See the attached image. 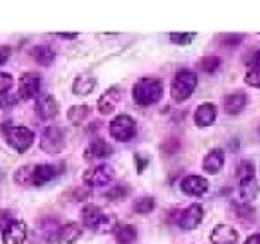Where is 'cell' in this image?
I'll return each mask as SVG.
<instances>
[{
  "instance_id": "6da1fadb",
  "label": "cell",
  "mask_w": 260,
  "mask_h": 244,
  "mask_svg": "<svg viewBox=\"0 0 260 244\" xmlns=\"http://www.w3.org/2000/svg\"><path fill=\"white\" fill-rule=\"evenodd\" d=\"M61 170H58L56 165H37V167H20L15 174V181L18 185H35L40 187L49 181L58 177Z\"/></svg>"
},
{
  "instance_id": "7a4b0ae2",
  "label": "cell",
  "mask_w": 260,
  "mask_h": 244,
  "mask_svg": "<svg viewBox=\"0 0 260 244\" xmlns=\"http://www.w3.org/2000/svg\"><path fill=\"white\" fill-rule=\"evenodd\" d=\"M132 98L138 105H154L162 98V81L157 78H141L132 89Z\"/></svg>"
},
{
  "instance_id": "3957f363",
  "label": "cell",
  "mask_w": 260,
  "mask_h": 244,
  "mask_svg": "<svg viewBox=\"0 0 260 244\" xmlns=\"http://www.w3.org/2000/svg\"><path fill=\"white\" fill-rule=\"evenodd\" d=\"M197 87V74L193 71H179L172 80V100L175 103L186 102Z\"/></svg>"
},
{
  "instance_id": "277c9868",
  "label": "cell",
  "mask_w": 260,
  "mask_h": 244,
  "mask_svg": "<svg viewBox=\"0 0 260 244\" xmlns=\"http://www.w3.org/2000/svg\"><path fill=\"white\" fill-rule=\"evenodd\" d=\"M109 132L112 136V139H116V141H130L136 136V132H138V123H136L134 118H130L126 114H119V116H116L110 121Z\"/></svg>"
},
{
  "instance_id": "5b68a950",
  "label": "cell",
  "mask_w": 260,
  "mask_h": 244,
  "mask_svg": "<svg viewBox=\"0 0 260 244\" xmlns=\"http://www.w3.org/2000/svg\"><path fill=\"white\" fill-rule=\"evenodd\" d=\"M42 150L47 152V154H58V152L63 150L65 146V132L61 127L51 125L44 130L42 134Z\"/></svg>"
},
{
  "instance_id": "8992f818",
  "label": "cell",
  "mask_w": 260,
  "mask_h": 244,
  "mask_svg": "<svg viewBox=\"0 0 260 244\" xmlns=\"http://www.w3.org/2000/svg\"><path fill=\"white\" fill-rule=\"evenodd\" d=\"M6 138L8 143L18 152H25L29 146L35 141V132L29 130L27 127H11L9 130H6Z\"/></svg>"
},
{
  "instance_id": "52a82bcc",
  "label": "cell",
  "mask_w": 260,
  "mask_h": 244,
  "mask_svg": "<svg viewBox=\"0 0 260 244\" xmlns=\"http://www.w3.org/2000/svg\"><path fill=\"white\" fill-rule=\"evenodd\" d=\"M114 179V168L110 165H96L83 174V183L89 187H105Z\"/></svg>"
},
{
  "instance_id": "ba28073f",
  "label": "cell",
  "mask_w": 260,
  "mask_h": 244,
  "mask_svg": "<svg viewBox=\"0 0 260 244\" xmlns=\"http://www.w3.org/2000/svg\"><path fill=\"white\" fill-rule=\"evenodd\" d=\"M203 219H204V208L199 203H193L179 216L177 224L183 230H193V228H197L203 223Z\"/></svg>"
},
{
  "instance_id": "9c48e42d",
  "label": "cell",
  "mask_w": 260,
  "mask_h": 244,
  "mask_svg": "<svg viewBox=\"0 0 260 244\" xmlns=\"http://www.w3.org/2000/svg\"><path fill=\"white\" fill-rule=\"evenodd\" d=\"M81 237V228L76 223L63 224L49 237V242L53 244H74Z\"/></svg>"
},
{
  "instance_id": "30bf717a",
  "label": "cell",
  "mask_w": 260,
  "mask_h": 244,
  "mask_svg": "<svg viewBox=\"0 0 260 244\" xmlns=\"http://www.w3.org/2000/svg\"><path fill=\"white\" fill-rule=\"evenodd\" d=\"M210 188L208 179H204L203 175H186L181 179V190L184 195H191V197H201L204 195Z\"/></svg>"
},
{
  "instance_id": "8fae6325",
  "label": "cell",
  "mask_w": 260,
  "mask_h": 244,
  "mask_svg": "<svg viewBox=\"0 0 260 244\" xmlns=\"http://www.w3.org/2000/svg\"><path fill=\"white\" fill-rule=\"evenodd\" d=\"M42 78L37 73H25L22 74L20 83H18V96L29 100V98H37L40 94Z\"/></svg>"
},
{
  "instance_id": "7c38bea8",
  "label": "cell",
  "mask_w": 260,
  "mask_h": 244,
  "mask_svg": "<svg viewBox=\"0 0 260 244\" xmlns=\"http://www.w3.org/2000/svg\"><path fill=\"white\" fill-rule=\"evenodd\" d=\"M38 118L40 119H53L58 116V102L53 94H42L37 100V105H35Z\"/></svg>"
},
{
  "instance_id": "4fadbf2b",
  "label": "cell",
  "mask_w": 260,
  "mask_h": 244,
  "mask_svg": "<svg viewBox=\"0 0 260 244\" xmlns=\"http://www.w3.org/2000/svg\"><path fill=\"white\" fill-rule=\"evenodd\" d=\"M239 240V232L230 224H217L210 233L211 244H237Z\"/></svg>"
},
{
  "instance_id": "5bb4252c",
  "label": "cell",
  "mask_w": 260,
  "mask_h": 244,
  "mask_svg": "<svg viewBox=\"0 0 260 244\" xmlns=\"http://www.w3.org/2000/svg\"><path fill=\"white\" fill-rule=\"evenodd\" d=\"M112 152H114V148L109 141H105V139H94L85 148L83 158L89 159V161H96V159L109 158V156H112Z\"/></svg>"
},
{
  "instance_id": "9a60e30c",
  "label": "cell",
  "mask_w": 260,
  "mask_h": 244,
  "mask_svg": "<svg viewBox=\"0 0 260 244\" xmlns=\"http://www.w3.org/2000/svg\"><path fill=\"white\" fill-rule=\"evenodd\" d=\"M249 105V96L244 93H233L224 98V110L228 116H239Z\"/></svg>"
},
{
  "instance_id": "2e32d148",
  "label": "cell",
  "mask_w": 260,
  "mask_h": 244,
  "mask_svg": "<svg viewBox=\"0 0 260 244\" xmlns=\"http://www.w3.org/2000/svg\"><path fill=\"white\" fill-rule=\"evenodd\" d=\"M27 237V226L22 221H15L2 232L4 244H22Z\"/></svg>"
},
{
  "instance_id": "e0dca14e",
  "label": "cell",
  "mask_w": 260,
  "mask_h": 244,
  "mask_svg": "<svg viewBox=\"0 0 260 244\" xmlns=\"http://www.w3.org/2000/svg\"><path fill=\"white\" fill-rule=\"evenodd\" d=\"M103 219H105V214H103V210L98 206V204L89 203L81 208V221H83V224H85L87 228L98 230L100 224L103 223Z\"/></svg>"
},
{
  "instance_id": "ac0fdd59",
  "label": "cell",
  "mask_w": 260,
  "mask_h": 244,
  "mask_svg": "<svg viewBox=\"0 0 260 244\" xmlns=\"http://www.w3.org/2000/svg\"><path fill=\"white\" fill-rule=\"evenodd\" d=\"M217 119V107L213 103H203L195 109L193 112V121L197 127H210Z\"/></svg>"
},
{
  "instance_id": "d6986e66",
  "label": "cell",
  "mask_w": 260,
  "mask_h": 244,
  "mask_svg": "<svg viewBox=\"0 0 260 244\" xmlns=\"http://www.w3.org/2000/svg\"><path fill=\"white\" fill-rule=\"evenodd\" d=\"M239 194H240V199H242V203H251V201H255L256 197H258L260 181L256 179V175H253V177L240 179Z\"/></svg>"
},
{
  "instance_id": "ffe728a7",
  "label": "cell",
  "mask_w": 260,
  "mask_h": 244,
  "mask_svg": "<svg viewBox=\"0 0 260 244\" xmlns=\"http://www.w3.org/2000/svg\"><path fill=\"white\" fill-rule=\"evenodd\" d=\"M119 100H121V89H119V87H110V89H107L105 93H103V96L98 100V110L102 114H110L116 109Z\"/></svg>"
},
{
  "instance_id": "44dd1931",
  "label": "cell",
  "mask_w": 260,
  "mask_h": 244,
  "mask_svg": "<svg viewBox=\"0 0 260 244\" xmlns=\"http://www.w3.org/2000/svg\"><path fill=\"white\" fill-rule=\"evenodd\" d=\"M224 167V150L222 148H211L203 159V168L210 175H215Z\"/></svg>"
},
{
  "instance_id": "7402d4cb",
  "label": "cell",
  "mask_w": 260,
  "mask_h": 244,
  "mask_svg": "<svg viewBox=\"0 0 260 244\" xmlns=\"http://www.w3.org/2000/svg\"><path fill=\"white\" fill-rule=\"evenodd\" d=\"M96 87V78L90 74H80L73 83V93L78 96H87L90 94Z\"/></svg>"
},
{
  "instance_id": "603a6c76",
  "label": "cell",
  "mask_w": 260,
  "mask_h": 244,
  "mask_svg": "<svg viewBox=\"0 0 260 244\" xmlns=\"http://www.w3.org/2000/svg\"><path fill=\"white\" fill-rule=\"evenodd\" d=\"M114 237H116V244H132L138 239V230L134 224H121L114 230Z\"/></svg>"
},
{
  "instance_id": "cb8c5ba5",
  "label": "cell",
  "mask_w": 260,
  "mask_h": 244,
  "mask_svg": "<svg viewBox=\"0 0 260 244\" xmlns=\"http://www.w3.org/2000/svg\"><path fill=\"white\" fill-rule=\"evenodd\" d=\"M32 58H35V62H37L38 65L47 67V65H51L54 62L56 53H54L49 45H38V47L32 49Z\"/></svg>"
},
{
  "instance_id": "d4e9b609",
  "label": "cell",
  "mask_w": 260,
  "mask_h": 244,
  "mask_svg": "<svg viewBox=\"0 0 260 244\" xmlns=\"http://www.w3.org/2000/svg\"><path fill=\"white\" fill-rule=\"evenodd\" d=\"M233 210H235V216L242 223H253L256 219L255 208L249 203H233Z\"/></svg>"
},
{
  "instance_id": "484cf974",
  "label": "cell",
  "mask_w": 260,
  "mask_h": 244,
  "mask_svg": "<svg viewBox=\"0 0 260 244\" xmlns=\"http://www.w3.org/2000/svg\"><path fill=\"white\" fill-rule=\"evenodd\" d=\"M220 64H222V60H220L219 56H215V54H206V56H203L199 62H197V67H199L203 73H215V71H219Z\"/></svg>"
},
{
  "instance_id": "4316f807",
  "label": "cell",
  "mask_w": 260,
  "mask_h": 244,
  "mask_svg": "<svg viewBox=\"0 0 260 244\" xmlns=\"http://www.w3.org/2000/svg\"><path fill=\"white\" fill-rule=\"evenodd\" d=\"M155 208V201L154 197H139V199L134 201V204H132V210L138 214V216H148V214H152Z\"/></svg>"
},
{
  "instance_id": "83f0119b",
  "label": "cell",
  "mask_w": 260,
  "mask_h": 244,
  "mask_svg": "<svg viewBox=\"0 0 260 244\" xmlns=\"http://www.w3.org/2000/svg\"><path fill=\"white\" fill-rule=\"evenodd\" d=\"M89 112H90L89 105H74V107H71L69 112H67V118L73 123H81L89 116Z\"/></svg>"
},
{
  "instance_id": "f1b7e54d",
  "label": "cell",
  "mask_w": 260,
  "mask_h": 244,
  "mask_svg": "<svg viewBox=\"0 0 260 244\" xmlns=\"http://www.w3.org/2000/svg\"><path fill=\"white\" fill-rule=\"evenodd\" d=\"M255 163L251 159H240L239 165H237V175L239 179H246V177H253L255 175Z\"/></svg>"
},
{
  "instance_id": "f546056e",
  "label": "cell",
  "mask_w": 260,
  "mask_h": 244,
  "mask_svg": "<svg viewBox=\"0 0 260 244\" xmlns=\"http://www.w3.org/2000/svg\"><path fill=\"white\" fill-rule=\"evenodd\" d=\"M195 38V33H172L170 42L175 45H190Z\"/></svg>"
},
{
  "instance_id": "4dcf8cb0",
  "label": "cell",
  "mask_w": 260,
  "mask_h": 244,
  "mask_svg": "<svg viewBox=\"0 0 260 244\" xmlns=\"http://www.w3.org/2000/svg\"><path fill=\"white\" fill-rule=\"evenodd\" d=\"M244 81L253 89H260V67H251L244 76Z\"/></svg>"
},
{
  "instance_id": "1f68e13d",
  "label": "cell",
  "mask_w": 260,
  "mask_h": 244,
  "mask_svg": "<svg viewBox=\"0 0 260 244\" xmlns=\"http://www.w3.org/2000/svg\"><path fill=\"white\" fill-rule=\"evenodd\" d=\"M128 194V188L125 187V185H116L114 188H110L109 192H107V199L110 201H119L123 199L125 195Z\"/></svg>"
},
{
  "instance_id": "d6a6232c",
  "label": "cell",
  "mask_w": 260,
  "mask_h": 244,
  "mask_svg": "<svg viewBox=\"0 0 260 244\" xmlns=\"http://www.w3.org/2000/svg\"><path fill=\"white\" fill-rule=\"evenodd\" d=\"M15 216H13L11 210H2L0 211V232H4L6 228L9 226V224L15 223Z\"/></svg>"
},
{
  "instance_id": "836d02e7",
  "label": "cell",
  "mask_w": 260,
  "mask_h": 244,
  "mask_svg": "<svg viewBox=\"0 0 260 244\" xmlns=\"http://www.w3.org/2000/svg\"><path fill=\"white\" fill-rule=\"evenodd\" d=\"M13 87V76L8 73H0V96H4Z\"/></svg>"
},
{
  "instance_id": "e575fe53",
  "label": "cell",
  "mask_w": 260,
  "mask_h": 244,
  "mask_svg": "<svg viewBox=\"0 0 260 244\" xmlns=\"http://www.w3.org/2000/svg\"><path fill=\"white\" fill-rule=\"evenodd\" d=\"M222 44L224 45H232V47H237V45L242 44V37H240V35H224Z\"/></svg>"
},
{
  "instance_id": "d590c367",
  "label": "cell",
  "mask_w": 260,
  "mask_h": 244,
  "mask_svg": "<svg viewBox=\"0 0 260 244\" xmlns=\"http://www.w3.org/2000/svg\"><path fill=\"white\" fill-rule=\"evenodd\" d=\"M134 159H136V165H138V174H143V172H145V168L148 167V159L143 158L141 154H136Z\"/></svg>"
},
{
  "instance_id": "8d00e7d4",
  "label": "cell",
  "mask_w": 260,
  "mask_h": 244,
  "mask_svg": "<svg viewBox=\"0 0 260 244\" xmlns=\"http://www.w3.org/2000/svg\"><path fill=\"white\" fill-rule=\"evenodd\" d=\"M9 56H11V47H8V45H0V65L6 64Z\"/></svg>"
},
{
  "instance_id": "74e56055",
  "label": "cell",
  "mask_w": 260,
  "mask_h": 244,
  "mask_svg": "<svg viewBox=\"0 0 260 244\" xmlns=\"http://www.w3.org/2000/svg\"><path fill=\"white\" fill-rule=\"evenodd\" d=\"M248 64H249V67H260V49L255 51V53L248 58Z\"/></svg>"
},
{
  "instance_id": "f35d334b",
  "label": "cell",
  "mask_w": 260,
  "mask_h": 244,
  "mask_svg": "<svg viewBox=\"0 0 260 244\" xmlns=\"http://www.w3.org/2000/svg\"><path fill=\"white\" fill-rule=\"evenodd\" d=\"M16 103V98L15 96H8V98H2L0 100V107H11Z\"/></svg>"
},
{
  "instance_id": "ab89813d",
  "label": "cell",
  "mask_w": 260,
  "mask_h": 244,
  "mask_svg": "<svg viewBox=\"0 0 260 244\" xmlns=\"http://www.w3.org/2000/svg\"><path fill=\"white\" fill-rule=\"evenodd\" d=\"M244 244H260V233H253V235H249Z\"/></svg>"
},
{
  "instance_id": "60d3db41",
  "label": "cell",
  "mask_w": 260,
  "mask_h": 244,
  "mask_svg": "<svg viewBox=\"0 0 260 244\" xmlns=\"http://www.w3.org/2000/svg\"><path fill=\"white\" fill-rule=\"evenodd\" d=\"M56 37H60V38H76L78 35H76V33H56Z\"/></svg>"
},
{
  "instance_id": "b9f144b4",
  "label": "cell",
  "mask_w": 260,
  "mask_h": 244,
  "mask_svg": "<svg viewBox=\"0 0 260 244\" xmlns=\"http://www.w3.org/2000/svg\"><path fill=\"white\" fill-rule=\"evenodd\" d=\"M258 134H260V129H258Z\"/></svg>"
}]
</instances>
